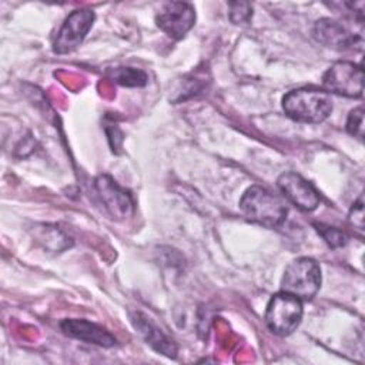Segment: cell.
<instances>
[{
	"label": "cell",
	"instance_id": "cell-14",
	"mask_svg": "<svg viewBox=\"0 0 365 365\" xmlns=\"http://www.w3.org/2000/svg\"><path fill=\"white\" fill-rule=\"evenodd\" d=\"M110 77L124 87H143L148 81L145 71L134 67H118L111 70Z\"/></svg>",
	"mask_w": 365,
	"mask_h": 365
},
{
	"label": "cell",
	"instance_id": "cell-13",
	"mask_svg": "<svg viewBox=\"0 0 365 365\" xmlns=\"http://www.w3.org/2000/svg\"><path fill=\"white\" fill-rule=\"evenodd\" d=\"M34 240L44 248L54 252H61L73 245L70 237H67L58 227L41 224L34 228Z\"/></svg>",
	"mask_w": 365,
	"mask_h": 365
},
{
	"label": "cell",
	"instance_id": "cell-3",
	"mask_svg": "<svg viewBox=\"0 0 365 365\" xmlns=\"http://www.w3.org/2000/svg\"><path fill=\"white\" fill-rule=\"evenodd\" d=\"M321 287V268L318 262L308 257H301L289 262L281 279V291L288 292L301 301H309Z\"/></svg>",
	"mask_w": 365,
	"mask_h": 365
},
{
	"label": "cell",
	"instance_id": "cell-10",
	"mask_svg": "<svg viewBox=\"0 0 365 365\" xmlns=\"http://www.w3.org/2000/svg\"><path fill=\"white\" fill-rule=\"evenodd\" d=\"M277 185L282 195L302 211H314L319 204V194L314 185L294 171L281 174Z\"/></svg>",
	"mask_w": 365,
	"mask_h": 365
},
{
	"label": "cell",
	"instance_id": "cell-15",
	"mask_svg": "<svg viewBox=\"0 0 365 365\" xmlns=\"http://www.w3.org/2000/svg\"><path fill=\"white\" fill-rule=\"evenodd\" d=\"M314 227L331 248H339L346 244V235L344 231H341L335 227H331V225L321 224V222L319 224L315 222Z\"/></svg>",
	"mask_w": 365,
	"mask_h": 365
},
{
	"label": "cell",
	"instance_id": "cell-17",
	"mask_svg": "<svg viewBox=\"0 0 365 365\" xmlns=\"http://www.w3.org/2000/svg\"><path fill=\"white\" fill-rule=\"evenodd\" d=\"M346 131L351 135L358 137L359 140L364 138V108L362 107H356L349 113L346 120Z\"/></svg>",
	"mask_w": 365,
	"mask_h": 365
},
{
	"label": "cell",
	"instance_id": "cell-2",
	"mask_svg": "<svg viewBox=\"0 0 365 365\" xmlns=\"http://www.w3.org/2000/svg\"><path fill=\"white\" fill-rule=\"evenodd\" d=\"M240 208L250 221L267 228L281 227L288 214L282 198L261 185H251L245 190L240 200Z\"/></svg>",
	"mask_w": 365,
	"mask_h": 365
},
{
	"label": "cell",
	"instance_id": "cell-4",
	"mask_svg": "<svg viewBox=\"0 0 365 365\" xmlns=\"http://www.w3.org/2000/svg\"><path fill=\"white\" fill-rule=\"evenodd\" d=\"M302 301L288 292L275 294L265 311V324L269 331L278 336L292 334L302 319Z\"/></svg>",
	"mask_w": 365,
	"mask_h": 365
},
{
	"label": "cell",
	"instance_id": "cell-11",
	"mask_svg": "<svg viewBox=\"0 0 365 365\" xmlns=\"http://www.w3.org/2000/svg\"><path fill=\"white\" fill-rule=\"evenodd\" d=\"M61 331L70 336L76 338L78 341L94 344L98 346H113L115 345V336L101 325H97L94 322H90L87 319H77V318H67L60 322Z\"/></svg>",
	"mask_w": 365,
	"mask_h": 365
},
{
	"label": "cell",
	"instance_id": "cell-1",
	"mask_svg": "<svg viewBox=\"0 0 365 365\" xmlns=\"http://www.w3.org/2000/svg\"><path fill=\"white\" fill-rule=\"evenodd\" d=\"M282 108L294 121L318 124L329 117L332 111V98L325 90L301 87L284 96Z\"/></svg>",
	"mask_w": 365,
	"mask_h": 365
},
{
	"label": "cell",
	"instance_id": "cell-12",
	"mask_svg": "<svg viewBox=\"0 0 365 365\" xmlns=\"http://www.w3.org/2000/svg\"><path fill=\"white\" fill-rule=\"evenodd\" d=\"M130 319L133 327L138 331V334L153 349L168 358L177 356L175 342L171 338H168L155 324H153L143 312H130Z\"/></svg>",
	"mask_w": 365,
	"mask_h": 365
},
{
	"label": "cell",
	"instance_id": "cell-9",
	"mask_svg": "<svg viewBox=\"0 0 365 365\" xmlns=\"http://www.w3.org/2000/svg\"><path fill=\"white\" fill-rule=\"evenodd\" d=\"M312 36L319 44L338 51L361 50L364 44L362 34L352 33L342 23L328 17L315 21Z\"/></svg>",
	"mask_w": 365,
	"mask_h": 365
},
{
	"label": "cell",
	"instance_id": "cell-6",
	"mask_svg": "<svg viewBox=\"0 0 365 365\" xmlns=\"http://www.w3.org/2000/svg\"><path fill=\"white\" fill-rule=\"evenodd\" d=\"M96 14L90 9H80L74 10L68 17L64 20L61 27L58 29L54 41L53 50L57 54H66L73 51L80 46L84 40L86 34L93 27Z\"/></svg>",
	"mask_w": 365,
	"mask_h": 365
},
{
	"label": "cell",
	"instance_id": "cell-8",
	"mask_svg": "<svg viewBox=\"0 0 365 365\" xmlns=\"http://www.w3.org/2000/svg\"><path fill=\"white\" fill-rule=\"evenodd\" d=\"M155 23L168 37L182 38L195 23V11L185 1H165L155 14Z\"/></svg>",
	"mask_w": 365,
	"mask_h": 365
},
{
	"label": "cell",
	"instance_id": "cell-5",
	"mask_svg": "<svg viewBox=\"0 0 365 365\" xmlns=\"http://www.w3.org/2000/svg\"><path fill=\"white\" fill-rule=\"evenodd\" d=\"M322 86L327 93H335L349 98L362 97L364 70L352 61H336L324 73Z\"/></svg>",
	"mask_w": 365,
	"mask_h": 365
},
{
	"label": "cell",
	"instance_id": "cell-7",
	"mask_svg": "<svg viewBox=\"0 0 365 365\" xmlns=\"http://www.w3.org/2000/svg\"><path fill=\"white\" fill-rule=\"evenodd\" d=\"M94 188L106 211L114 220H125L134 212V200L131 194L120 187L113 177L100 174L94 180Z\"/></svg>",
	"mask_w": 365,
	"mask_h": 365
},
{
	"label": "cell",
	"instance_id": "cell-16",
	"mask_svg": "<svg viewBox=\"0 0 365 365\" xmlns=\"http://www.w3.org/2000/svg\"><path fill=\"white\" fill-rule=\"evenodd\" d=\"M230 20L234 24L248 23L252 16V6L248 1H231L228 3Z\"/></svg>",
	"mask_w": 365,
	"mask_h": 365
},
{
	"label": "cell",
	"instance_id": "cell-18",
	"mask_svg": "<svg viewBox=\"0 0 365 365\" xmlns=\"http://www.w3.org/2000/svg\"><path fill=\"white\" fill-rule=\"evenodd\" d=\"M349 222L359 231L364 230V200H362V197H359V200L352 205L351 212H349Z\"/></svg>",
	"mask_w": 365,
	"mask_h": 365
}]
</instances>
